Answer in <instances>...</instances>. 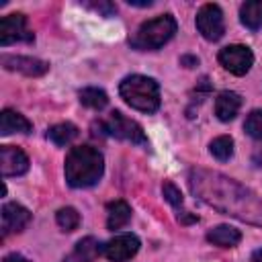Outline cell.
<instances>
[{
  "label": "cell",
  "instance_id": "1",
  "mask_svg": "<svg viewBox=\"0 0 262 262\" xmlns=\"http://www.w3.org/2000/svg\"><path fill=\"white\" fill-rule=\"evenodd\" d=\"M188 184L190 190L209 207L233 215L242 221L262 225V201L233 178L194 168L188 174Z\"/></svg>",
  "mask_w": 262,
  "mask_h": 262
},
{
  "label": "cell",
  "instance_id": "2",
  "mask_svg": "<svg viewBox=\"0 0 262 262\" xmlns=\"http://www.w3.org/2000/svg\"><path fill=\"white\" fill-rule=\"evenodd\" d=\"M66 180L72 188H88L94 186L104 172V158L92 145L72 147L66 158Z\"/></svg>",
  "mask_w": 262,
  "mask_h": 262
},
{
  "label": "cell",
  "instance_id": "3",
  "mask_svg": "<svg viewBox=\"0 0 262 262\" xmlns=\"http://www.w3.org/2000/svg\"><path fill=\"white\" fill-rule=\"evenodd\" d=\"M119 94L135 111L156 113L160 108V86L154 78L131 74L119 84Z\"/></svg>",
  "mask_w": 262,
  "mask_h": 262
},
{
  "label": "cell",
  "instance_id": "4",
  "mask_svg": "<svg viewBox=\"0 0 262 262\" xmlns=\"http://www.w3.org/2000/svg\"><path fill=\"white\" fill-rule=\"evenodd\" d=\"M176 29H178V25L172 14H160L156 18L143 23L135 31V35L129 39V43L137 51H154V49L164 47L174 37Z\"/></svg>",
  "mask_w": 262,
  "mask_h": 262
},
{
  "label": "cell",
  "instance_id": "5",
  "mask_svg": "<svg viewBox=\"0 0 262 262\" xmlns=\"http://www.w3.org/2000/svg\"><path fill=\"white\" fill-rule=\"evenodd\" d=\"M104 131L117 139L131 141L135 145H147V137L141 129V125L129 117H125L121 111H113L108 119L104 121Z\"/></svg>",
  "mask_w": 262,
  "mask_h": 262
},
{
  "label": "cell",
  "instance_id": "6",
  "mask_svg": "<svg viewBox=\"0 0 262 262\" xmlns=\"http://www.w3.org/2000/svg\"><path fill=\"white\" fill-rule=\"evenodd\" d=\"M196 31L207 41H219L225 33V20L223 12L217 4H203L196 12Z\"/></svg>",
  "mask_w": 262,
  "mask_h": 262
},
{
  "label": "cell",
  "instance_id": "7",
  "mask_svg": "<svg viewBox=\"0 0 262 262\" xmlns=\"http://www.w3.org/2000/svg\"><path fill=\"white\" fill-rule=\"evenodd\" d=\"M219 63L233 76H244L254 63V53L246 45H227L219 51Z\"/></svg>",
  "mask_w": 262,
  "mask_h": 262
},
{
  "label": "cell",
  "instance_id": "8",
  "mask_svg": "<svg viewBox=\"0 0 262 262\" xmlns=\"http://www.w3.org/2000/svg\"><path fill=\"white\" fill-rule=\"evenodd\" d=\"M16 41H25V43L33 41V33L27 29V16L20 12L6 14L0 20V45L6 47Z\"/></svg>",
  "mask_w": 262,
  "mask_h": 262
},
{
  "label": "cell",
  "instance_id": "9",
  "mask_svg": "<svg viewBox=\"0 0 262 262\" xmlns=\"http://www.w3.org/2000/svg\"><path fill=\"white\" fill-rule=\"evenodd\" d=\"M139 250V237L135 233H119L102 246V254L111 262H125L131 260Z\"/></svg>",
  "mask_w": 262,
  "mask_h": 262
},
{
  "label": "cell",
  "instance_id": "10",
  "mask_svg": "<svg viewBox=\"0 0 262 262\" xmlns=\"http://www.w3.org/2000/svg\"><path fill=\"white\" fill-rule=\"evenodd\" d=\"M29 170V158L23 149L14 145H2L0 147V172L4 178L8 176H20Z\"/></svg>",
  "mask_w": 262,
  "mask_h": 262
},
{
  "label": "cell",
  "instance_id": "11",
  "mask_svg": "<svg viewBox=\"0 0 262 262\" xmlns=\"http://www.w3.org/2000/svg\"><path fill=\"white\" fill-rule=\"evenodd\" d=\"M2 66H4V70L20 72L25 76H43L49 70L47 61L29 57V55H2Z\"/></svg>",
  "mask_w": 262,
  "mask_h": 262
},
{
  "label": "cell",
  "instance_id": "12",
  "mask_svg": "<svg viewBox=\"0 0 262 262\" xmlns=\"http://www.w3.org/2000/svg\"><path fill=\"white\" fill-rule=\"evenodd\" d=\"M29 221H31V213L27 207H23L18 203H6L2 207V237L25 229V225Z\"/></svg>",
  "mask_w": 262,
  "mask_h": 262
},
{
  "label": "cell",
  "instance_id": "13",
  "mask_svg": "<svg viewBox=\"0 0 262 262\" xmlns=\"http://www.w3.org/2000/svg\"><path fill=\"white\" fill-rule=\"evenodd\" d=\"M102 246L104 244H98L94 237H84L74 246V250L63 258V262H94L102 254Z\"/></svg>",
  "mask_w": 262,
  "mask_h": 262
},
{
  "label": "cell",
  "instance_id": "14",
  "mask_svg": "<svg viewBox=\"0 0 262 262\" xmlns=\"http://www.w3.org/2000/svg\"><path fill=\"white\" fill-rule=\"evenodd\" d=\"M239 106H242V96L237 92L225 90L215 100V115H217L219 121L227 123V121L235 119V115L239 113Z\"/></svg>",
  "mask_w": 262,
  "mask_h": 262
},
{
  "label": "cell",
  "instance_id": "15",
  "mask_svg": "<svg viewBox=\"0 0 262 262\" xmlns=\"http://www.w3.org/2000/svg\"><path fill=\"white\" fill-rule=\"evenodd\" d=\"M33 125L31 121L10 108H4L0 113V135H10V133H31Z\"/></svg>",
  "mask_w": 262,
  "mask_h": 262
},
{
  "label": "cell",
  "instance_id": "16",
  "mask_svg": "<svg viewBox=\"0 0 262 262\" xmlns=\"http://www.w3.org/2000/svg\"><path fill=\"white\" fill-rule=\"evenodd\" d=\"M207 239L219 248H233L242 242V233L231 225H217L207 233Z\"/></svg>",
  "mask_w": 262,
  "mask_h": 262
},
{
  "label": "cell",
  "instance_id": "17",
  "mask_svg": "<svg viewBox=\"0 0 262 262\" xmlns=\"http://www.w3.org/2000/svg\"><path fill=\"white\" fill-rule=\"evenodd\" d=\"M131 219V207L125 201H113L106 205V227L108 229H121Z\"/></svg>",
  "mask_w": 262,
  "mask_h": 262
},
{
  "label": "cell",
  "instance_id": "18",
  "mask_svg": "<svg viewBox=\"0 0 262 262\" xmlns=\"http://www.w3.org/2000/svg\"><path fill=\"white\" fill-rule=\"evenodd\" d=\"M239 20L250 31L262 29V0H250L244 2L239 8Z\"/></svg>",
  "mask_w": 262,
  "mask_h": 262
},
{
  "label": "cell",
  "instance_id": "19",
  "mask_svg": "<svg viewBox=\"0 0 262 262\" xmlns=\"http://www.w3.org/2000/svg\"><path fill=\"white\" fill-rule=\"evenodd\" d=\"M78 96H80V102H82L84 106L92 108V111H100V108H104V106L108 104V96H106V92L100 90V88H94V86L82 88Z\"/></svg>",
  "mask_w": 262,
  "mask_h": 262
},
{
  "label": "cell",
  "instance_id": "20",
  "mask_svg": "<svg viewBox=\"0 0 262 262\" xmlns=\"http://www.w3.org/2000/svg\"><path fill=\"white\" fill-rule=\"evenodd\" d=\"M47 137L55 145H68L78 137V127L72 123H57L47 131Z\"/></svg>",
  "mask_w": 262,
  "mask_h": 262
},
{
  "label": "cell",
  "instance_id": "21",
  "mask_svg": "<svg viewBox=\"0 0 262 262\" xmlns=\"http://www.w3.org/2000/svg\"><path fill=\"white\" fill-rule=\"evenodd\" d=\"M209 151L219 162H225V160H229L233 156V139L229 135H219L209 143Z\"/></svg>",
  "mask_w": 262,
  "mask_h": 262
},
{
  "label": "cell",
  "instance_id": "22",
  "mask_svg": "<svg viewBox=\"0 0 262 262\" xmlns=\"http://www.w3.org/2000/svg\"><path fill=\"white\" fill-rule=\"evenodd\" d=\"M55 221H57V225H59L63 231H74V229L80 225V213H78L74 207H63V209L57 211Z\"/></svg>",
  "mask_w": 262,
  "mask_h": 262
},
{
  "label": "cell",
  "instance_id": "23",
  "mask_svg": "<svg viewBox=\"0 0 262 262\" xmlns=\"http://www.w3.org/2000/svg\"><path fill=\"white\" fill-rule=\"evenodd\" d=\"M244 129L246 133L252 137V139H262V111H252L248 117H246V123H244Z\"/></svg>",
  "mask_w": 262,
  "mask_h": 262
},
{
  "label": "cell",
  "instance_id": "24",
  "mask_svg": "<svg viewBox=\"0 0 262 262\" xmlns=\"http://www.w3.org/2000/svg\"><path fill=\"white\" fill-rule=\"evenodd\" d=\"M162 194H164V199H166L172 207H176V209L182 207V192H180V188H178L174 182H164V184H162Z\"/></svg>",
  "mask_w": 262,
  "mask_h": 262
},
{
  "label": "cell",
  "instance_id": "25",
  "mask_svg": "<svg viewBox=\"0 0 262 262\" xmlns=\"http://www.w3.org/2000/svg\"><path fill=\"white\" fill-rule=\"evenodd\" d=\"M88 8H92V10H96V12H100L102 16H113L115 12H117V6L113 4V2H106V0H102V2H92V4H86Z\"/></svg>",
  "mask_w": 262,
  "mask_h": 262
},
{
  "label": "cell",
  "instance_id": "26",
  "mask_svg": "<svg viewBox=\"0 0 262 262\" xmlns=\"http://www.w3.org/2000/svg\"><path fill=\"white\" fill-rule=\"evenodd\" d=\"M180 61H182V66H186V68H192V66H196V63H199V59H196V57H192V55H184Z\"/></svg>",
  "mask_w": 262,
  "mask_h": 262
},
{
  "label": "cell",
  "instance_id": "27",
  "mask_svg": "<svg viewBox=\"0 0 262 262\" xmlns=\"http://www.w3.org/2000/svg\"><path fill=\"white\" fill-rule=\"evenodd\" d=\"M178 221H180V223H192V221H199V217H194V215H186V213H180V215H178Z\"/></svg>",
  "mask_w": 262,
  "mask_h": 262
},
{
  "label": "cell",
  "instance_id": "28",
  "mask_svg": "<svg viewBox=\"0 0 262 262\" xmlns=\"http://www.w3.org/2000/svg\"><path fill=\"white\" fill-rule=\"evenodd\" d=\"M4 262H29V260L23 258L20 254H8V256L4 258Z\"/></svg>",
  "mask_w": 262,
  "mask_h": 262
},
{
  "label": "cell",
  "instance_id": "29",
  "mask_svg": "<svg viewBox=\"0 0 262 262\" xmlns=\"http://www.w3.org/2000/svg\"><path fill=\"white\" fill-rule=\"evenodd\" d=\"M131 6H151V0H127Z\"/></svg>",
  "mask_w": 262,
  "mask_h": 262
},
{
  "label": "cell",
  "instance_id": "30",
  "mask_svg": "<svg viewBox=\"0 0 262 262\" xmlns=\"http://www.w3.org/2000/svg\"><path fill=\"white\" fill-rule=\"evenodd\" d=\"M252 260H254V262H262V248L254 252V256H252Z\"/></svg>",
  "mask_w": 262,
  "mask_h": 262
}]
</instances>
